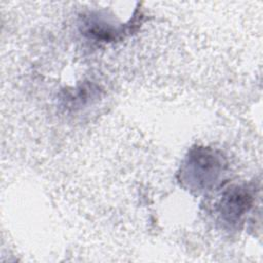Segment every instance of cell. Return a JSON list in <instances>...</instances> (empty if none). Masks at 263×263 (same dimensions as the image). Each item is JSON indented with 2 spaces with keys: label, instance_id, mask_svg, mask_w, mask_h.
Instances as JSON below:
<instances>
[{
  "label": "cell",
  "instance_id": "6da1fadb",
  "mask_svg": "<svg viewBox=\"0 0 263 263\" xmlns=\"http://www.w3.org/2000/svg\"><path fill=\"white\" fill-rule=\"evenodd\" d=\"M220 161L210 151L198 150L188 159L187 171H190L191 182H196L198 186L206 187L213 180L215 181L219 175L218 168L220 167Z\"/></svg>",
  "mask_w": 263,
  "mask_h": 263
},
{
  "label": "cell",
  "instance_id": "7a4b0ae2",
  "mask_svg": "<svg viewBox=\"0 0 263 263\" xmlns=\"http://www.w3.org/2000/svg\"><path fill=\"white\" fill-rule=\"evenodd\" d=\"M251 204V196L248 192L235 189L224 196L222 201V210L224 215L228 216L231 220L237 219Z\"/></svg>",
  "mask_w": 263,
  "mask_h": 263
}]
</instances>
